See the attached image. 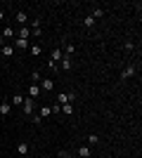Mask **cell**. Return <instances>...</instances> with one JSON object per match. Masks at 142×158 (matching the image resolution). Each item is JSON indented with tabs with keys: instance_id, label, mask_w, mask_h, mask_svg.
<instances>
[{
	"instance_id": "obj_4",
	"label": "cell",
	"mask_w": 142,
	"mask_h": 158,
	"mask_svg": "<svg viewBox=\"0 0 142 158\" xmlns=\"http://www.w3.org/2000/svg\"><path fill=\"white\" fill-rule=\"evenodd\" d=\"M10 45H12L14 50H26V47H31V43H28V40H24V38H14Z\"/></svg>"
},
{
	"instance_id": "obj_14",
	"label": "cell",
	"mask_w": 142,
	"mask_h": 158,
	"mask_svg": "<svg viewBox=\"0 0 142 158\" xmlns=\"http://www.w3.org/2000/svg\"><path fill=\"white\" fill-rule=\"evenodd\" d=\"M28 151H31V146H28L26 142H19V144H17V153H19V156H26Z\"/></svg>"
},
{
	"instance_id": "obj_5",
	"label": "cell",
	"mask_w": 142,
	"mask_h": 158,
	"mask_svg": "<svg viewBox=\"0 0 142 158\" xmlns=\"http://www.w3.org/2000/svg\"><path fill=\"white\" fill-rule=\"evenodd\" d=\"M41 97V85L38 83H31L28 85V99H38Z\"/></svg>"
},
{
	"instance_id": "obj_34",
	"label": "cell",
	"mask_w": 142,
	"mask_h": 158,
	"mask_svg": "<svg viewBox=\"0 0 142 158\" xmlns=\"http://www.w3.org/2000/svg\"><path fill=\"white\" fill-rule=\"evenodd\" d=\"M0 59H2V52H0Z\"/></svg>"
},
{
	"instance_id": "obj_32",
	"label": "cell",
	"mask_w": 142,
	"mask_h": 158,
	"mask_svg": "<svg viewBox=\"0 0 142 158\" xmlns=\"http://www.w3.org/2000/svg\"><path fill=\"white\" fill-rule=\"evenodd\" d=\"M5 19V10H0V21Z\"/></svg>"
},
{
	"instance_id": "obj_3",
	"label": "cell",
	"mask_w": 142,
	"mask_h": 158,
	"mask_svg": "<svg viewBox=\"0 0 142 158\" xmlns=\"http://www.w3.org/2000/svg\"><path fill=\"white\" fill-rule=\"evenodd\" d=\"M0 35H2V40H5V43H10V40H14V38H17V31H14L12 26H5Z\"/></svg>"
},
{
	"instance_id": "obj_15",
	"label": "cell",
	"mask_w": 142,
	"mask_h": 158,
	"mask_svg": "<svg viewBox=\"0 0 142 158\" xmlns=\"http://www.w3.org/2000/svg\"><path fill=\"white\" fill-rule=\"evenodd\" d=\"M71 69H74L71 57H62V71H71Z\"/></svg>"
},
{
	"instance_id": "obj_23",
	"label": "cell",
	"mask_w": 142,
	"mask_h": 158,
	"mask_svg": "<svg viewBox=\"0 0 142 158\" xmlns=\"http://www.w3.org/2000/svg\"><path fill=\"white\" fill-rule=\"evenodd\" d=\"M83 26H85V28H93V26H95V19L90 17V14L85 17V19H83Z\"/></svg>"
},
{
	"instance_id": "obj_20",
	"label": "cell",
	"mask_w": 142,
	"mask_h": 158,
	"mask_svg": "<svg viewBox=\"0 0 142 158\" xmlns=\"http://www.w3.org/2000/svg\"><path fill=\"white\" fill-rule=\"evenodd\" d=\"M62 113H64V116H71V113H74V104H62Z\"/></svg>"
},
{
	"instance_id": "obj_6",
	"label": "cell",
	"mask_w": 142,
	"mask_h": 158,
	"mask_svg": "<svg viewBox=\"0 0 142 158\" xmlns=\"http://www.w3.org/2000/svg\"><path fill=\"white\" fill-rule=\"evenodd\" d=\"M41 85V90H45V92H52L54 90V80L52 78H43V83H38Z\"/></svg>"
},
{
	"instance_id": "obj_7",
	"label": "cell",
	"mask_w": 142,
	"mask_h": 158,
	"mask_svg": "<svg viewBox=\"0 0 142 158\" xmlns=\"http://www.w3.org/2000/svg\"><path fill=\"white\" fill-rule=\"evenodd\" d=\"M133 76H135V66H133V64L126 66V69L121 71V80H128V78H133Z\"/></svg>"
},
{
	"instance_id": "obj_2",
	"label": "cell",
	"mask_w": 142,
	"mask_h": 158,
	"mask_svg": "<svg viewBox=\"0 0 142 158\" xmlns=\"http://www.w3.org/2000/svg\"><path fill=\"white\" fill-rule=\"evenodd\" d=\"M28 28H31V35H33V38H41V35H43V26H41V19H33Z\"/></svg>"
},
{
	"instance_id": "obj_33",
	"label": "cell",
	"mask_w": 142,
	"mask_h": 158,
	"mask_svg": "<svg viewBox=\"0 0 142 158\" xmlns=\"http://www.w3.org/2000/svg\"><path fill=\"white\" fill-rule=\"evenodd\" d=\"M2 45H5V40H2V35H0V47H2Z\"/></svg>"
},
{
	"instance_id": "obj_22",
	"label": "cell",
	"mask_w": 142,
	"mask_h": 158,
	"mask_svg": "<svg viewBox=\"0 0 142 158\" xmlns=\"http://www.w3.org/2000/svg\"><path fill=\"white\" fill-rule=\"evenodd\" d=\"M95 144H100V137H97V135H88V146H95Z\"/></svg>"
},
{
	"instance_id": "obj_25",
	"label": "cell",
	"mask_w": 142,
	"mask_h": 158,
	"mask_svg": "<svg viewBox=\"0 0 142 158\" xmlns=\"http://www.w3.org/2000/svg\"><path fill=\"white\" fill-rule=\"evenodd\" d=\"M123 50H126V52H133V50H135V43H133V40H126V43H123Z\"/></svg>"
},
{
	"instance_id": "obj_30",
	"label": "cell",
	"mask_w": 142,
	"mask_h": 158,
	"mask_svg": "<svg viewBox=\"0 0 142 158\" xmlns=\"http://www.w3.org/2000/svg\"><path fill=\"white\" fill-rule=\"evenodd\" d=\"M47 69H50V71H59V64H54V61H47Z\"/></svg>"
},
{
	"instance_id": "obj_10",
	"label": "cell",
	"mask_w": 142,
	"mask_h": 158,
	"mask_svg": "<svg viewBox=\"0 0 142 158\" xmlns=\"http://www.w3.org/2000/svg\"><path fill=\"white\" fill-rule=\"evenodd\" d=\"M62 57H64V52H62V47H54L52 54H50V61H54V64H59Z\"/></svg>"
},
{
	"instance_id": "obj_27",
	"label": "cell",
	"mask_w": 142,
	"mask_h": 158,
	"mask_svg": "<svg viewBox=\"0 0 142 158\" xmlns=\"http://www.w3.org/2000/svg\"><path fill=\"white\" fill-rule=\"evenodd\" d=\"M31 80H33V83H41V80H43L41 71H33V73H31Z\"/></svg>"
},
{
	"instance_id": "obj_11",
	"label": "cell",
	"mask_w": 142,
	"mask_h": 158,
	"mask_svg": "<svg viewBox=\"0 0 142 158\" xmlns=\"http://www.w3.org/2000/svg\"><path fill=\"white\" fill-rule=\"evenodd\" d=\"M76 153H78V158H90V153H93V151H90V146H88V144H81Z\"/></svg>"
},
{
	"instance_id": "obj_9",
	"label": "cell",
	"mask_w": 142,
	"mask_h": 158,
	"mask_svg": "<svg viewBox=\"0 0 142 158\" xmlns=\"http://www.w3.org/2000/svg\"><path fill=\"white\" fill-rule=\"evenodd\" d=\"M0 52H2V57H5V59H10V57H14V47L10 45V43H5V45L0 47Z\"/></svg>"
},
{
	"instance_id": "obj_21",
	"label": "cell",
	"mask_w": 142,
	"mask_h": 158,
	"mask_svg": "<svg viewBox=\"0 0 142 158\" xmlns=\"http://www.w3.org/2000/svg\"><path fill=\"white\" fill-rule=\"evenodd\" d=\"M57 104H69V97H67V92H59V94H57Z\"/></svg>"
},
{
	"instance_id": "obj_24",
	"label": "cell",
	"mask_w": 142,
	"mask_h": 158,
	"mask_svg": "<svg viewBox=\"0 0 142 158\" xmlns=\"http://www.w3.org/2000/svg\"><path fill=\"white\" fill-rule=\"evenodd\" d=\"M31 54H33V57H41V54H43V47L41 45H31Z\"/></svg>"
},
{
	"instance_id": "obj_29",
	"label": "cell",
	"mask_w": 142,
	"mask_h": 158,
	"mask_svg": "<svg viewBox=\"0 0 142 158\" xmlns=\"http://www.w3.org/2000/svg\"><path fill=\"white\" fill-rule=\"evenodd\" d=\"M59 158H71V151H67V149H59Z\"/></svg>"
},
{
	"instance_id": "obj_13",
	"label": "cell",
	"mask_w": 142,
	"mask_h": 158,
	"mask_svg": "<svg viewBox=\"0 0 142 158\" xmlns=\"http://www.w3.org/2000/svg\"><path fill=\"white\" fill-rule=\"evenodd\" d=\"M17 38L28 40V38H31V28H28V26H19V31H17Z\"/></svg>"
},
{
	"instance_id": "obj_17",
	"label": "cell",
	"mask_w": 142,
	"mask_h": 158,
	"mask_svg": "<svg viewBox=\"0 0 142 158\" xmlns=\"http://www.w3.org/2000/svg\"><path fill=\"white\" fill-rule=\"evenodd\" d=\"M24 104V97L21 94H12V99H10V106H21Z\"/></svg>"
},
{
	"instance_id": "obj_28",
	"label": "cell",
	"mask_w": 142,
	"mask_h": 158,
	"mask_svg": "<svg viewBox=\"0 0 142 158\" xmlns=\"http://www.w3.org/2000/svg\"><path fill=\"white\" fill-rule=\"evenodd\" d=\"M67 97H69V104H71V102H76V90H69Z\"/></svg>"
},
{
	"instance_id": "obj_26",
	"label": "cell",
	"mask_w": 142,
	"mask_h": 158,
	"mask_svg": "<svg viewBox=\"0 0 142 158\" xmlns=\"http://www.w3.org/2000/svg\"><path fill=\"white\" fill-rule=\"evenodd\" d=\"M31 123H33V125H41V123H43V118L38 116V111H36L33 116H31Z\"/></svg>"
},
{
	"instance_id": "obj_31",
	"label": "cell",
	"mask_w": 142,
	"mask_h": 158,
	"mask_svg": "<svg viewBox=\"0 0 142 158\" xmlns=\"http://www.w3.org/2000/svg\"><path fill=\"white\" fill-rule=\"evenodd\" d=\"M50 109H52V116H54V113H62V106L59 104H52Z\"/></svg>"
},
{
	"instance_id": "obj_1",
	"label": "cell",
	"mask_w": 142,
	"mask_h": 158,
	"mask_svg": "<svg viewBox=\"0 0 142 158\" xmlns=\"http://www.w3.org/2000/svg\"><path fill=\"white\" fill-rule=\"evenodd\" d=\"M21 109H24V116H28V118H31V116H33L36 113V99H24V104H21Z\"/></svg>"
},
{
	"instance_id": "obj_8",
	"label": "cell",
	"mask_w": 142,
	"mask_h": 158,
	"mask_svg": "<svg viewBox=\"0 0 142 158\" xmlns=\"http://www.w3.org/2000/svg\"><path fill=\"white\" fill-rule=\"evenodd\" d=\"M14 19H17V24H19V26H26V24H28V14L19 10V12L14 14Z\"/></svg>"
},
{
	"instance_id": "obj_19",
	"label": "cell",
	"mask_w": 142,
	"mask_h": 158,
	"mask_svg": "<svg viewBox=\"0 0 142 158\" xmlns=\"http://www.w3.org/2000/svg\"><path fill=\"white\" fill-rule=\"evenodd\" d=\"M90 17H93V19H102V17H104V10H102V7H95Z\"/></svg>"
},
{
	"instance_id": "obj_12",
	"label": "cell",
	"mask_w": 142,
	"mask_h": 158,
	"mask_svg": "<svg viewBox=\"0 0 142 158\" xmlns=\"http://www.w3.org/2000/svg\"><path fill=\"white\" fill-rule=\"evenodd\" d=\"M38 116H41L43 120H45V118H50V116H52V109H50L47 104H43L41 109H38Z\"/></svg>"
},
{
	"instance_id": "obj_18",
	"label": "cell",
	"mask_w": 142,
	"mask_h": 158,
	"mask_svg": "<svg viewBox=\"0 0 142 158\" xmlns=\"http://www.w3.org/2000/svg\"><path fill=\"white\" fill-rule=\"evenodd\" d=\"M0 113H2V116H10V113H12V106H10V102H2V104H0Z\"/></svg>"
},
{
	"instance_id": "obj_16",
	"label": "cell",
	"mask_w": 142,
	"mask_h": 158,
	"mask_svg": "<svg viewBox=\"0 0 142 158\" xmlns=\"http://www.w3.org/2000/svg\"><path fill=\"white\" fill-rule=\"evenodd\" d=\"M62 52H64V57H71V54L76 52V47L71 45V43H64V45H62Z\"/></svg>"
}]
</instances>
